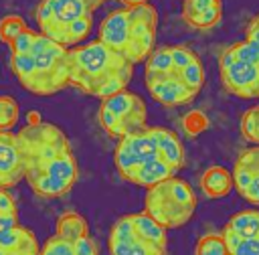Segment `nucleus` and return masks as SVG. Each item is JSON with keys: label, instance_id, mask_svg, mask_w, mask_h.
<instances>
[{"label": "nucleus", "instance_id": "nucleus-2", "mask_svg": "<svg viewBox=\"0 0 259 255\" xmlns=\"http://www.w3.org/2000/svg\"><path fill=\"white\" fill-rule=\"evenodd\" d=\"M132 75L134 63L99 38L69 49L71 85L91 97L105 99L125 89Z\"/></svg>", "mask_w": 259, "mask_h": 255}, {"label": "nucleus", "instance_id": "nucleus-20", "mask_svg": "<svg viewBox=\"0 0 259 255\" xmlns=\"http://www.w3.org/2000/svg\"><path fill=\"white\" fill-rule=\"evenodd\" d=\"M243 239L259 237V210H241L229 219V223Z\"/></svg>", "mask_w": 259, "mask_h": 255}, {"label": "nucleus", "instance_id": "nucleus-39", "mask_svg": "<svg viewBox=\"0 0 259 255\" xmlns=\"http://www.w3.org/2000/svg\"><path fill=\"white\" fill-rule=\"evenodd\" d=\"M0 255H12L8 249H4V247H0Z\"/></svg>", "mask_w": 259, "mask_h": 255}, {"label": "nucleus", "instance_id": "nucleus-12", "mask_svg": "<svg viewBox=\"0 0 259 255\" xmlns=\"http://www.w3.org/2000/svg\"><path fill=\"white\" fill-rule=\"evenodd\" d=\"M24 178V156L18 134L0 132V180L2 186H14Z\"/></svg>", "mask_w": 259, "mask_h": 255}, {"label": "nucleus", "instance_id": "nucleus-27", "mask_svg": "<svg viewBox=\"0 0 259 255\" xmlns=\"http://www.w3.org/2000/svg\"><path fill=\"white\" fill-rule=\"evenodd\" d=\"M40 255H77V251H75V243L73 241H67V239L59 237V235H53L42 245Z\"/></svg>", "mask_w": 259, "mask_h": 255}, {"label": "nucleus", "instance_id": "nucleus-23", "mask_svg": "<svg viewBox=\"0 0 259 255\" xmlns=\"http://www.w3.org/2000/svg\"><path fill=\"white\" fill-rule=\"evenodd\" d=\"M24 28H28V26H26V20L22 16H18V14H6V16L0 18V40L6 42V45H10Z\"/></svg>", "mask_w": 259, "mask_h": 255}, {"label": "nucleus", "instance_id": "nucleus-1", "mask_svg": "<svg viewBox=\"0 0 259 255\" xmlns=\"http://www.w3.org/2000/svg\"><path fill=\"white\" fill-rule=\"evenodd\" d=\"M8 47L12 73L26 91L47 97L71 85L69 49L65 45L24 28Z\"/></svg>", "mask_w": 259, "mask_h": 255}, {"label": "nucleus", "instance_id": "nucleus-19", "mask_svg": "<svg viewBox=\"0 0 259 255\" xmlns=\"http://www.w3.org/2000/svg\"><path fill=\"white\" fill-rule=\"evenodd\" d=\"M144 63H146L144 75H160V73H170V71H174L172 47H156Z\"/></svg>", "mask_w": 259, "mask_h": 255}, {"label": "nucleus", "instance_id": "nucleus-34", "mask_svg": "<svg viewBox=\"0 0 259 255\" xmlns=\"http://www.w3.org/2000/svg\"><path fill=\"white\" fill-rule=\"evenodd\" d=\"M16 212V202H14V196L2 188L0 190V215H14Z\"/></svg>", "mask_w": 259, "mask_h": 255}, {"label": "nucleus", "instance_id": "nucleus-37", "mask_svg": "<svg viewBox=\"0 0 259 255\" xmlns=\"http://www.w3.org/2000/svg\"><path fill=\"white\" fill-rule=\"evenodd\" d=\"M93 10L97 8V6H101L103 2H107V0H85ZM117 2H121V4H125V6H130V4H142V2H150V0H117Z\"/></svg>", "mask_w": 259, "mask_h": 255}, {"label": "nucleus", "instance_id": "nucleus-8", "mask_svg": "<svg viewBox=\"0 0 259 255\" xmlns=\"http://www.w3.org/2000/svg\"><path fill=\"white\" fill-rule=\"evenodd\" d=\"M154 158H162V156L158 152V144L152 134V128H146L142 132H134V134L119 138L115 152H113L115 168H117L119 176L127 182L140 166H144L146 162H150Z\"/></svg>", "mask_w": 259, "mask_h": 255}, {"label": "nucleus", "instance_id": "nucleus-21", "mask_svg": "<svg viewBox=\"0 0 259 255\" xmlns=\"http://www.w3.org/2000/svg\"><path fill=\"white\" fill-rule=\"evenodd\" d=\"M194 255H231L221 233L202 235L194 247Z\"/></svg>", "mask_w": 259, "mask_h": 255}, {"label": "nucleus", "instance_id": "nucleus-40", "mask_svg": "<svg viewBox=\"0 0 259 255\" xmlns=\"http://www.w3.org/2000/svg\"><path fill=\"white\" fill-rule=\"evenodd\" d=\"M255 18H259V14H257V16H255Z\"/></svg>", "mask_w": 259, "mask_h": 255}, {"label": "nucleus", "instance_id": "nucleus-6", "mask_svg": "<svg viewBox=\"0 0 259 255\" xmlns=\"http://www.w3.org/2000/svg\"><path fill=\"white\" fill-rule=\"evenodd\" d=\"M148 109L140 95L134 91L121 89L105 99L99 105V123L111 138H123L134 132L146 130Z\"/></svg>", "mask_w": 259, "mask_h": 255}, {"label": "nucleus", "instance_id": "nucleus-4", "mask_svg": "<svg viewBox=\"0 0 259 255\" xmlns=\"http://www.w3.org/2000/svg\"><path fill=\"white\" fill-rule=\"evenodd\" d=\"M36 22L42 34L71 49L89 36L93 8L85 0H42L36 6Z\"/></svg>", "mask_w": 259, "mask_h": 255}, {"label": "nucleus", "instance_id": "nucleus-22", "mask_svg": "<svg viewBox=\"0 0 259 255\" xmlns=\"http://www.w3.org/2000/svg\"><path fill=\"white\" fill-rule=\"evenodd\" d=\"M20 115L18 101L12 95H0V132H10Z\"/></svg>", "mask_w": 259, "mask_h": 255}, {"label": "nucleus", "instance_id": "nucleus-38", "mask_svg": "<svg viewBox=\"0 0 259 255\" xmlns=\"http://www.w3.org/2000/svg\"><path fill=\"white\" fill-rule=\"evenodd\" d=\"M28 123H38V121H42L40 119V113H36V111H28Z\"/></svg>", "mask_w": 259, "mask_h": 255}, {"label": "nucleus", "instance_id": "nucleus-36", "mask_svg": "<svg viewBox=\"0 0 259 255\" xmlns=\"http://www.w3.org/2000/svg\"><path fill=\"white\" fill-rule=\"evenodd\" d=\"M245 38H249L251 42H255L257 47H259V18H251L249 20V24H247V28H245Z\"/></svg>", "mask_w": 259, "mask_h": 255}, {"label": "nucleus", "instance_id": "nucleus-33", "mask_svg": "<svg viewBox=\"0 0 259 255\" xmlns=\"http://www.w3.org/2000/svg\"><path fill=\"white\" fill-rule=\"evenodd\" d=\"M233 255H259V237L243 239Z\"/></svg>", "mask_w": 259, "mask_h": 255}, {"label": "nucleus", "instance_id": "nucleus-30", "mask_svg": "<svg viewBox=\"0 0 259 255\" xmlns=\"http://www.w3.org/2000/svg\"><path fill=\"white\" fill-rule=\"evenodd\" d=\"M204 125H206L204 115L198 113V111H192V113H188V115L184 117V130H186L190 136H196Z\"/></svg>", "mask_w": 259, "mask_h": 255}, {"label": "nucleus", "instance_id": "nucleus-26", "mask_svg": "<svg viewBox=\"0 0 259 255\" xmlns=\"http://www.w3.org/2000/svg\"><path fill=\"white\" fill-rule=\"evenodd\" d=\"M229 49H231V53L235 55V59L245 61V63L259 65V47H257L255 42H251L249 38H243V40L231 45Z\"/></svg>", "mask_w": 259, "mask_h": 255}, {"label": "nucleus", "instance_id": "nucleus-35", "mask_svg": "<svg viewBox=\"0 0 259 255\" xmlns=\"http://www.w3.org/2000/svg\"><path fill=\"white\" fill-rule=\"evenodd\" d=\"M243 198L249 200L251 204H259V174L253 176V182H251V186L247 188V192H245Z\"/></svg>", "mask_w": 259, "mask_h": 255}, {"label": "nucleus", "instance_id": "nucleus-9", "mask_svg": "<svg viewBox=\"0 0 259 255\" xmlns=\"http://www.w3.org/2000/svg\"><path fill=\"white\" fill-rule=\"evenodd\" d=\"M107 247L109 255H166L164 247H158L136 233L132 215H123L113 223Z\"/></svg>", "mask_w": 259, "mask_h": 255}, {"label": "nucleus", "instance_id": "nucleus-3", "mask_svg": "<svg viewBox=\"0 0 259 255\" xmlns=\"http://www.w3.org/2000/svg\"><path fill=\"white\" fill-rule=\"evenodd\" d=\"M158 10L150 2L121 6L109 12L97 30V38L125 55L134 65L144 63L156 49Z\"/></svg>", "mask_w": 259, "mask_h": 255}, {"label": "nucleus", "instance_id": "nucleus-28", "mask_svg": "<svg viewBox=\"0 0 259 255\" xmlns=\"http://www.w3.org/2000/svg\"><path fill=\"white\" fill-rule=\"evenodd\" d=\"M253 172L247 168V166H243V164H239V162H235V170H233V182H235V190L241 194V196H245V192H247V188L251 186V182H253Z\"/></svg>", "mask_w": 259, "mask_h": 255}, {"label": "nucleus", "instance_id": "nucleus-29", "mask_svg": "<svg viewBox=\"0 0 259 255\" xmlns=\"http://www.w3.org/2000/svg\"><path fill=\"white\" fill-rule=\"evenodd\" d=\"M172 57H174V69L180 71V69H184L188 63H192L198 55H196L192 49L184 47V45H174V47H172Z\"/></svg>", "mask_w": 259, "mask_h": 255}, {"label": "nucleus", "instance_id": "nucleus-11", "mask_svg": "<svg viewBox=\"0 0 259 255\" xmlns=\"http://www.w3.org/2000/svg\"><path fill=\"white\" fill-rule=\"evenodd\" d=\"M144 81H146V87H148L150 95L166 107H176V105L190 103L198 95L194 89H190L182 81V77L176 69L170 71V73H160V75H144Z\"/></svg>", "mask_w": 259, "mask_h": 255}, {"label": "nucleus", "instance_id": "nucleus-25", "mask_svg": "<svg viewBox=\"0 0 259 255\" xmlns=\"http://www.w3.org/2000/svg\"><path fill=\"white\" fill-rule=\"evenodd\" d=\"M178 73H180L182 81H184L190 89H194L196 93L202 89V85H204V67H202V63H200L198 57H196L192 63H188L184 69H180Z\"/></svg>", "mask_w": 259, "mask_h": 255}, {"label": "nucleus", "instance_id": "nucleus-32", "mask_svg": "<svg viewBox=\"0 0 259 255\" xmlns=\"http://www.w3.org/2000/svg\"><path fill=\"white\" fill-rule=\"evenodd\" d=\"M75 251H77V255H99L97 245L91 237H83V239L75 241Z\"/></svg>", "mask_w": 259, "mask_h": 255}, {"label": "nucleus", "instance_id": "nucleus-14", "mask_svg": "<svg viewBox=\"0 0 259 255\" xmlns=\"http://www.w3.org/2000/svg\"><path fill=\"white\" fill-rule=\"evenodd\" d=\"M152 134L156 138V144H158V152L160 156L176 170H180L186 162V156H184V146L182 142L178 140V136L166 128H152Z\"/></svg>", "mask_w": 259, "mask_h": 255}, {"label": "nucleus", "instance_id": "nucleus-31", "mask_svg": "<svg viewBox=\"0 0 259 255\" xmlns=\"http://www.w3.org/2000/svg\"><path fill=\"white\" fill-rule=\"evenodd\" d=\"M221 235H223V239H225V243H227V247H229V251H231V255L237 251V247L241 245V241H243V237L231 227V225H225V229L221 231Z\"/></svg>", "mask_w": 259, "mask_h": 255}, {"label": "nucleus", "instance_id": "nucleus-13", "mask_svg": "<svg viewBox=\"0 0 259 255\" xmlns=\"http://www.w3.org/2000/svg\"><path fill=\"white\" fill-rule=\"evenodd\" d=\"M182 20L194 30H210L223 20V0H182Z\"/></svg>", "mask_w": 259, "mask_h": 255}, {"label": "nucleus", "instance_id": "nucleus-10", "mask_svg": "<svg viewBox=\"0 0 259 255\" xmlns=\"http://www.w3.org/2000/svg\"><path fill=\"white\" fill-rule=\"evenodd\" d=\"M219 75L227 93L241 99L259 97V65L235 59L227 65H219Z\"/></svg>", "mask_w": 259, "mask_h": 255}, {"label": "nucleus", "instance_id": "nucleus-24", "mask_svg": "<svg viewBox=\"0 0 259 255\" xmlns=\"http://www.w3.org/2000/svg\"><path fill=\"white\" fill-rule=\"evenodd\" d=\"M241 136L251 142V144H257L259 146V105L247 109L241 117Z\"/></svg>", "mask_w": 259, "mask_h": 255}, {"label": "nucleus", "instance_id": "nucleus-15", "mask_svg": "<svg viewBox=\"0 0 259 255\" xmlns=\"http://www.w3.org/2000/svg\"><path fill=\"white\" fill-rule=\"evenodd\" d=\"M233 172L225 166H210L200 176V188L208 198H223L233 190Z\"/></svg>", "mask_w": 259, "mask_h": 255}, {"label": "nucleus", "instance_id": "nucleus-7", "mask_svg": "<svg viewBox=\"0 0 259 255\" xmlns=\"http://www.w3.org/2000/svg\"><path fill=\"white\" fill-rule=\"evenodd\" d=\"M77 178H79V168H77V158L73 154V148L24 172V180L28 182L30 190L40 198L65 196L75 186Z\"/></svg>", "mask_w": 259, "mask_h": 255}, {"label": "nucleus", "instance_id": "nucleus-5", "mask_svg": "<svg viewBox=\"0 0 259 255\" xmlns=\"http://www.w3.org/2000/svg\"><path fill=\"white\" fill-rule=\"evenodd\" d=\"M196 208V194L192 186L176 174L146 188L144 210L166 229L186 225Z\"/></svg>", "mask_w": 259, "mask_h": 255}, {"label": "nucleus", "instance_id": "nucleus-17", "mask_svg": "<svg viewBox=\"0 0 259 255\" xmlns=\"http://www.w3.org/2000/svg\"><path fill=\"white\" fill-rule=\"evenodd\" d=\"M132 221H134L136 233H138L142 239H146V241H150V243H154V245L166 249V245H168L166 231H168V229H166L164 225H160V223H158L154 217H150L146 210L134 212V215H132Z\"/></svg>", "mask_w": 259, "mask_h": 255}, {"label": "nucleus", "instance_id": "nucleus-16", "mask_svg": "<svg viewBox=\"0 0 259 255\" xmlns=\"http://www.w3.org/2000/svg\"><path fill=\"white\" fill-rule=\"evenodd\" d=\"M178 170L172 168L164 158H154L150 162H146L144 166H140L136 170V174L130 178L132 184H138V186H144V188H150L170 176H174Z\"/></svg>", "mask_w": 259, "mask_h": 255}, {"label": "nucleus", "instance_id": "nucleus-18", "mask_svg": "<svg viewBox=\"0 0 259 255\" xmlns=\"http://www.w3.org/2000/svg\"><path fill=\"white\" fill-rule=\"evenodd\" d=\"M55 235L75 243L83 237H89V225H87L85 217H81L79 212L67 210L57 219V233Z\"/></svg>", "mask_w": 259, "mask_h": 255}]
</instances>
